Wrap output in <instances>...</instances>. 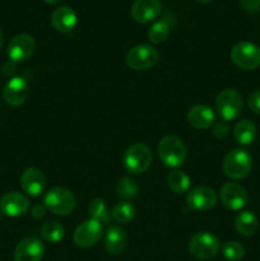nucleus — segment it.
<instances>
[{
    "label": "nucleus",
    "mask_w": 260,
    "mask_h": 261,
    "mask_svg": "<svg viewBox=\"0 0 260 261\" xmlns=\"http://www.w3.org/2000/svg\"><path fill=\"white\" fill-rule=\"evenodd\" d=\"M43 204L46 209L55 216L65 217L73 213L76 206V200L70 190L61 186H55L46 193Z\"/></svg>",
    "instance_id": "obj_3"
},
{
    "label": "nucleus",
    "mask_w": 260,
    "mask_h": 261,
    "mask_svg": "<svg viewBox=\"0 0 260 261\" xmlns=\"http://www.w3.org/2000/svg\"><path fill=\"white\" fill-rule=\"evenodd\" d=\"M240 5L247 13H256L260 10V0H240Z\"/></svg>",
    "instance_id": "obj_32"
},
{
    "label": "nucleus",
    "mask_w": 260,
    "mask_h": 261,
    "mask_svg": "<svg viewBox=\"0 0 260 261\" xmlns=\"http://www.w3.org/2000/svg\"><path fill=\"white\" fill-rule=\"evenodd\" d=\"M256 126L250 120H240L233 127V137L236 142L241 145H250L256 139Z\"/></svg>",
    "instance_id": "obj_22"
},
{
    "label": "nucleus",
    "mask_w": 260,
    "mask_h": 261,
    "mask_svg": "<svg viewBox=\"0 0 260 261\" xmlns=\"http://www.w3.org/2000/svg\"><path fill=\"white\" fill-rule=\"evenodd\" d=\"M229 56L232 63L242 70H254L260 66V47L249 41L236 43Z\"/></svg>",
    "instance_id": "obj_7"
},
{
    "label": "nucleus",
    "mask_w": 260,
    "mask_h": 261,
    "mask_svg": "<svg viewBox=\"0 0 260 261\" xmlns=\"http://www.w3.org/2000/svg\"><path fill=\"white\" fill-rule=\"evenodd\" d=\"M171 33V23L167 19L158 20L153 23L148 30V40L152 43H162L168 38Z\"/></svg>",
    "instance_id": "obj_26"
},
{
    "label": "nucleus",
    "mask_w": 260,
    "mask_h": 261,
    "mask_svg": "<svg viewBox=\"0 0 260 261\" xmlns=\"http://www.w3.org/2000/svg\"><path fill=\"white\" fill-rule=\"evenodd\" d=\"M127 246V234L122 227L114 224L107 228L105 234V247L114 256L122 254Z\"/></svg>",
    "instance_id": "obj_20"
},
{
    "label": "nucleus",
    "mask_w": 260,
    "mask_h": 261,
    "mask_svg": "<svg viewBox=\"0 0 260 261\" xmlns=\"http://www.w3.org/2000/svg\"><path fill=\"white\" fill-rule=\"evenodd\" d=\"M53 27L60 33H70L78 23V15L70 7H59L51 15Z\"/></svg>",
    "instance_id": "obj_19"
},
{
    "label": "nucleus",
    "mask_w": 260,
    "mask_h": 261,
    "mask_svg": "<svg viewBox=\"0 0 260 261\" xmlns=\"http://www.w3.org/2000/svg\"><path fill=\"white\" fill-rule=\"evenodd\" d=\"M222 204L229 211H240L247 204L249 196L242 185L237 182H226L222 185L219 191Z\"/></svg>",
    "instance_id": "obj_11"
},
{
    "label": "nucleus",
    "mask_w": 260,
    "mask_h": 261,
    "mask_svg": "<svg viewBox=\"0 0 260 261\" xmlns=\"http://www.w3.org/2000/svg\"><path fill=\"white\" fill-rule=\"evenodd\" d=\"M247 107L254 114L260 115V89L252 92L247 98Z\"/></svg>",
    "instance_id": "obj_31"
},
{
    "label": "nucleus",
    "mask_w": 260,
    "mask_h": 261,
    "mask_svg": "<svg viewBox=\"0 0 260 261\" xmlns=\"http://www.w3.org/2000/svg\"><path fill=\"white\" fill-rule=\"evenodd\" d=\"M139 193L138 185L129 177H121L117 181L116 185V194L122 200H132Z\"/></svg>",
    "instance_id": "obj_28"
},
{
    "label": "nucleus",
    "mask_w": 260,
    "mask_h": 261,
    "mask_svg": "<svg viewBox=\"0 0 260 261\" xmlns=\"http://www.w3.org/2000/svg\"><path fill=\"white\" fill-rule=\"evenodd\" d=\"M45 3H47V4H60V3L65 2V0H43Z\"/></svg>",
    "instance_id": "obj_34"
},
{
    "label": "nucleus",
    "mask_w": 260,
    "mask_h": 261,
    "mask_svg": "<svg viewBox=\"0 0 260 261\" xmlns=\"http://www.w3.org/2000/svg\"><path fill=\"white\" fill-rule=\"evenodd\" d=\"M46 211H47V209H46L45 204H36V205H33L32 209H31V216L35 219H41L45 217Z\"/></svg>",
    "instance_id": "obj_33"
},
{
    "label": "nucleus",
    "mask_w": 260,
    "mask_h": 261,
    "mask_svg": "<svg viewBox=\"0 0 260 261\" xmlns=\"http://www.w3.org/2000/svg\"><path fill=\"white\" fill-rule=\"evenodd\" d=\"M103 233V224L89 218L79 224L73 233L74 244L82 249H89L101 240Z\"/></svg>",
    "instance_id": "obj_9"
},
{
    "label": "nucleus",
    "mask_w": 260,
    "mask_h": 261,
    "mask_svg": "<svg viewBox=\"0 0 260 261\" xmlns=\"http://www.w3.org/2000/svg\"><path fill=\"white\" fill-rule=\"evenodd\" d=\"M28 96H30V86H28L27 81L20 76H14L10 79L5 84L4 91H3L4 101L13 107H18L24 103Z\"/></svg>",
    "instance_id": "obj_14"
},
{
    "label": "nucleus",
    "mask_w": 260,
    "mask_h": 261,
    "mask_svg": "<svg viewBox=\"0 0 260 261\" xmlns=\"http://www.w3.org/2000/svg\"><path fill=\"white\" fill-rule=\"evenodd\" d=\"M222 254L228 261H240L245 256V247L237 241H228L222 246Z\"/></svg>",
    "instance_id": "obj_29"
},
{
    "label": "nucleus",
    "mask_w": 260,
    "mask_h": 261,
    "mask_svg": "<svg viewBox=\"0 0 260 261\" xmlns=\"http://www.w3.org/2000/svg\"><path fill=\"white\" fill-rule=\"evenodd\" d=\"M235 228L241 236L250 237L259 229V219L252 212L244 211L235 218Z\"/></svg>",
    "instance_id": "obj_21"
},
{
    "label": "nucleus",
    "mask_w": 260,
    "mask_h": 261,
    "mask_svg": "<svg viewBox=\"0 0 260 261\" xmlns=\"http://www.w3.org/2000/svg\"><path fill=\"white\" fill-rule=\"evenodd\" d=\"M195 2L200 3V4H206V3H211L212 0H195Z\"/></svg>",
    "instance_id": "obj_36"
},
{
    "label": "nucleus",
    "mask_w": 260,
    "mask_h": 261,
    "mask_svg": "<svg viewBox=\"0 0 260 261\" xmlns=\"http://www.w3.org/2000/svg\"><path fill=\"white\" fill-rule=\"evenodd\" d=\"M152 150L144 143H135V144L130 145L122 157V165H124L125 170L132 175L144 173L152 166Z\"/></svg>",
    "instance_id": "obj_4"
},
{
    "label": "nucleus",
    "mask_w": 260,
    "mask_h": 261,
    "mask_svg": "<svg viewBox=\"0 0 260 261\" xmlns=\"http://www.w3.org/2000/svg\"><path fill=\"white\" fill-rule=\"evenodd\" d=\"M160 60V54L157 48L152 45L142 43L137 45L127 51L125 56V63L133 70H147L153 68Z\"/></svg>",
    "instance_id": "obj_8"
},
{
    "label": "nucleus",
    "mask_w": 260,
    "mask_h": 261,
    "mask_svg": "<svg viewBox=\"0 0 260 261\" xmlns=\"http://www.w3.org/2000/svg\"><path fill=\"white\" fill-rule=\"evenodd\" d=\"M158 157L163 165L171 168H177L185 163L188 150L183 140L176 135H167L158 143Z\"/></svg>",
    "instance_id": "obj_1"
},
{
    "label": "nucleus",
    "mask_w": 260,
    "mask_h": 261,
    "mask_svg": "<svg viewBox=\"0 0 260 261\" xmlns=\"http://www.w3.org/2000/svg\"><path fill=\"white\" fill-rule=\"evenodd\" d=\"M46 185H47L46 176L43 175L40 168L28 167L23 171L22 176H20V186H22L23 191L33 198L45 193Z\"/></svg>",
    "instance_id": "obj_15"
},
{
    "label": "nucleus",
    "mask_w": 260,
    "mask_h": 261,
    "mask_svg": "<svg viewBox=\"0 0 260 261\" xmlns=\"http://www.w3.org/2000/svg\"><path fill=\"white\" fill-rule=\"evenodd\" d=\"M30 209V200L27 196L17 191H10L0 199V213L3 216L12 217H22Z\"/></svg>",
    "instance_id": "obj_13"
},
{
    "label": "nucleus",
    "mask_w": 260,
    "mask_h": 261,
    "mask_svg": "<svg viewBox=\"0 0 260 261\" xmlns=\"http://www.w3.org/2000/svg\"><path fill=\"white\" fill-rule=\"evenodd\" d=\"M3 41H4V36H3L2 30H0V48H2V46H3Z\"/></svg>",
    "instance_id": "obj_35"
},
{
    "label": "nucleus",
    "mask_w": 260,
    "mask_h": 261,
    "mask_svg": "<svg viewBox=\"0 0 260 261\" xmlns=\"http://www.w3.org/2000/svg\"><path fill=\"white\" fill-rule=\"evenodd\" d=\"M167 185L175 194H184L190 189L191 180L184 171L173 170L168 173Z\"/></svg>",
    "instance_id": "obj_23"
},
{
    "label": "nucleus",
    "mask_w": 260,
    "mask_h": 261,
    "mask_svg": "<svg viewBox=\"0 0 260 261\" xmlns=\"http://www.w3.org/2000/svg\"><path fill=\"white\" fill-rule=\"evenodd\" d=\"M41 236L50 244H58L65 236V229L59 222L47 221L41 226Z\"/></svg>",
    "instance_id": "obj_25"
},
{
    "label": "nucleus",
    "mask_w": 260,
    "mask_h": 261,
    "mask_svg": "<svg viewBox=\"0 0 260 261\" xmlns=\"http://www.w3.org/2000/svg\"><path fill=\"white\" fill-rule=\"evenodd\" d=\"M188 122L193 127L199 130H205L213 126L216 122V114L206 105H195L188 112Z\"/></svg>",
    "instance_id": "obj_18"
},
{
    "label": "nucleus",
    "mask_w": 260,
    "mask_h": 261,
    "mask_svg": "<svg viewBox=\"0 0 260 261\" xmlns=\"http://www.w3.org/2000/svg\"><path fill=\"white\" fill-rule=\"evenodd\" d=\"M212 133H213L216 139H219V140L226 139L229 134V126L228 124H227V121H223V120H222V121L214 122Z\"/></svg>",
    "instance_id": "obj_30"
},
{
    "label": "nucleus",
    "mask_w": 260,
    "mask_h": 261,
    "mask_svg": "<svg viewBox=\"0 0 260 261\" xmlns=\"http://www.w3.org/2000/svg\"><path fill=\"white\" fill-rule=\"evenodd\" d=\"M135 214H137V211H135L134 205L127 201L116 204L111 211L112 219L116 221L117 223H129L134 219Z\"/></svg>",
    "instance_id": "obj_27"
},
{
    "label": "nucleus",
    "mask_w": 260,
    "mask_h": 261,
    "mask_svg": "<svg viewBox=\"0 0 260 261\" xmlns=\"http://www.w3.org/2000/svg\"><path fill=\"white\" fill-rule=\"evenodd\" d=\"M224 175L231 180H242L250 173L252 168V158L247 150L242 148L232 149L224 155L222 163Z\"/></svg>",
    "instance_id": "obj_2"
},
{
    "label": "nucleus",
    "mask_w": 260,
    "mask_h": 261,
    "mask_svg": "<svg viewBox=\"0 0 260 261\" xmlns=\"http://www.w3.org/2000/svg\"><path fill=\"white\" fill-rule=\"evenodd\" d=\"M244 110V98L233 88L223 89L216 98V111L223 121H231L239 117Z\"/></svg>",
    "instance_id": "obj_5"
},
{
    "label": "nucleus",
    "mask_w": 260,
    "mask_h": 261,
    "mask_svg": "<svg viewBox=\"0 0 260 261\" xmlns=\"http://www.w3.org/2000/svg\"><path fill=\"white\" fill-rule=\"evenodd\" d=\"M45 255V246L42 241L36 237H27L15 246V261H41Z\"/></svg>",
    "instance_id": "obj_16"
},
{
    "label": "nucleus",
    "mask_w": 260,
    "mask_h": 261,
    "mask_svg": "<svg viewBox=\"0 0 260 261\" xmlns=\"http://www.w3.org/2000/svg\"><path fill=\"white\" fill-rule=\"evenodd\" d=\"M161 10H162V5L160 0H135L133 3L130 13L135 22L145 24L155 19L161 14Z\"/></svg>",
    "instance_id": "obj_17"
},
{
    "label": "nucleus",
    "mask_w": 260,
    "mask_h": 261,
    "mask_svg": "<svg viewBox=\"0 0 260 261\" xmlns=\"http://www.w3.org/2000/svg\"><path fill=\"white\" fill-rule=\"evenodd\" d=\"M217 194L213 189L208 186H198L189 191L186 196V203L193 211L208 212L217 205Z\"/></svg>",
    "instance_id": "obj_12"
},
{
    "label": "nucleus",
    "mask_w": 260,
    "mask_h": 261,
    "mask_svg": "<svg viewBox=\"0 0 260 261\" xmlns=\"http://www.w3.org/2000/svg\"><path fill=\"white\" fill-rule=\"evenodd\" d=\"M189 251L199 260H211L221 251V241L211 232H199L189 240Z\"/></svg>",
    "instance_id": "obj_6"
},
{
    "label": "nucleus",
    "mask_w": 260,
    "mask_h": 261,
    "mask_svg": "<svg viewBox=\"0 0 260 261\" xmlns=\"http://www.w3.org/2000/svg\"><path fill=\"white\" fill-rule=\"evenodd\" d=\"M88 216L91 217V219L99 222L102 224L109 223L112 219L111 212L107 208L106 203H105L102 199L96 198L89 203L88 205Z\"/></svg>",
    "instance_id": "obj_24"
},
{
    "label": "nucleus",
    "mask_w": 260,
    "mask_h": 261,
    "mask_svg": "<svg viewBox=\"0 0 260 261\" xmlns=\"http://www.w3.org/2000/svg\"><path fill=\"white\" fill-rule=\"evenodd\" d=\"M36 41L28 33H20L14 36L8 43L7 54L14 63H24L35 54Z\"/></svg>",
    "instance_id": "obj_10"
}]
</instances>
